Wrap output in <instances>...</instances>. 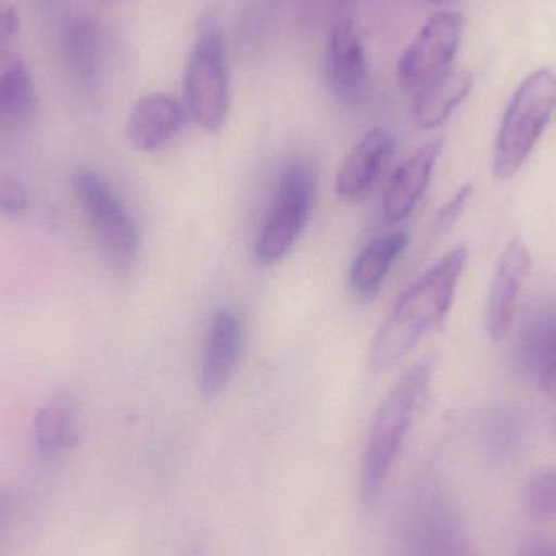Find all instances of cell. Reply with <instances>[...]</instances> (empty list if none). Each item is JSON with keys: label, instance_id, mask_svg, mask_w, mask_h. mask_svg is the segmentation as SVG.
I'll use <instances>...</instances> for the list:
<instances>
[{"label": "cell", "instance_id": "obj_13", "mask_svg": "<svg viewBox=\"0 0 556 556\" xmlns=\"http://www.w3.org/2000/svg\"><path fill=\"white\" fill-rule=\"evenodd\" d=\"M518 362L535 384L556 395V303L539 307L522 326Z\"/></svg>", "mask_w": 556, "mask_h": 556}, {"label": "cell", "instance_id": "obj_10", "mask_svg": "<svg viewBox=\"0 0 556 556\" xmlns=\"http://www.w3.org/2000/svg\"><path fill=\"white\" fill-rule=\"evenodd\" d=\"M241 339L243 330L237 311L222 307L212 319L202 356L199 372L202 397L214 401L227 391L240 356Z\"/></svg>", "mask_w": 556, "mask_h": 556}, {"label": "cell", "instance_id": "obj_20", "mask_svg": "<svg viewBox=\"0 0 556 556\" xmlns=\"http://www.w3.org/2000/svg\"><path fill=\"white\" fill-rule=\"evenodd\" d=\"M526 508L538 519L556 518V470H544L529 480Z\"/></svg>", "mask_w": 556, "mask_h": 556}, {"label": "cell", "instance_id": "obj_2", "mask_svg": "<svg viewBox=\"0 0 556 556\" xmlns=\"http://www.w3.org/2000/svg\"><path fill=\"white\" fill-rule=\"evenodd\" d=\"M433 372L434 359H421L399 379L379 407L363 454L359 492L366 505L375 503L384 490L405 438L427 399Z\"/></svg>", "mask_w": 556, "mask_h": 556}, {"label": "cell", "instance_id": "obj_14", "mask_svg": "<svg viewBox=\"0 0 556 556\" xmlns=\"http://www.w3.org/2000/svg\"><path fill=\"white\" fill-rule=\"evenodd\" d=\"M186 110L175 98L147 94L134 104L127 119V139L134 149L152 153L163 149L185 126Z\"/></svg>", "mask_w": 556, "mask_h": 556}, {"label": "cell", "instance_id": "obj_5", "mask_svg": "<svg viewBox=\"0 0 556 556\" xmlns=\"http://www.w3.org/2000/svg\"><path fill=\"white\" fill-rule=\"evenodd\" d=\"M313 199V169L303 160L293 159L285 163L278 175L273 204L254 243L257 263L270 266L287 256L303 233Z\"/></svg>", "mask_w": 556, "mask_h": 556}, {"label": "cell", "instance_id": "obj_7", "mask_svg": "<svg viewBox=\"0 0 556 556\" xmlns=\"http://www.w3.org/2000/svg\"><path fill=\"white\" fill-rule=\"evenodd\" d=\"M72 186L101 251L114 266H130L139 254L140 237L126 205L103 176L85 166L75 169Z\"/></svg>", "mask_w": 556, "mask_h": 556}, {"label": "cell", "instance_id": "obj_18", "mask_svg": "<svg viewBox=\"0 0 556 556\" xmlns=\"http://www.w3.org/2000/svg\"><path fill=\"white\" fill-rule=\"evenodd\" d=\"M473 75L467 71H446L414 97L415 124L421 129L441 126L453 111L469 97Z\"/></svg>", "mask_w": 556, "mask_h": 556}, {"label": "cell", "instance_id": "obj_3", "mask_svg": "<svg viewBox=\"0 0 556 556\" xmlns=\"http://www.w3.org/2000/svg\"><path fill=\"white\" fill-rule=\"evenodd\" d=\"M555 111L556 74L539 68L522 80L506 108L493 156L496 178H513L522 168Z\"/></svg>", "mask_w": 556, "mask_h": 556}, {"label": "cell", "instance_id": "obj_19", "mask_svg": "<svg viewBox=\"0 0 556 556\" xmlns=\"http://www.w3.org/2000/svg\"><path fill=\"white\" fill-rule=\"evenodd\" d=\"M36 101L35 81L25 59L0 46V121H25Z\"/></svg>", "mask_w": 556, "mask_h": 556}, {"label": "cell", "instance_id": "obj_1", "mask_svg": "<svg viewBox=\"0 0 556 556\" xmlns=\"http://www.w3.org/2000/svg\"><path fill=\"white\" fill-rule=\"evenodd\" d=\"M467 256L466 247L454 248L399 298L372 342L371 368L376 372L389 371L424 337L443 326L466 269Z\"/></svg>", "mask_w": 556, "mask_h": 556}, {"label": "cell", "instance_id": "obj_9", "mask_svg": "<svg viewBox=\"0 0 556 556\" xmlns=\"http://www.w3.org/2000/svg\"><path fill=\"white\" fill-rule=\"evenodd\" d=\"M327 81L337 100L356 106L366 97L368 65L353 20L340 15L333 22L327 46Z\"/></svg>", "mask_w": 556, "mask_h": 556}, {"label": "cell", "instance_id": "obj_25", "mask_svg": "<svg viewBox=\"0 0 556 556\" xmlns=\"http://www.w3.org/2000/svg\"><path fill=\"white\" fill-rule=\"evenodd\" d=\"M16 496L12 489L2 486L0 489V539L5 534L12 522L13 515H15Z\"/></svg>", "mask_w": 556, "mask_h": 556}, {"label": "cell", "instance_id": "obj_15", "mask_svg": "<svg viewBox=\"0 0 556 556\" xmlns=\"http://www.w3.org/2000/svg\"><path fill=\"white\" fill-rule=\"evenodd\" d=\"M394 152V140L384 129L369 130L350 150L337 172L336 192L342 199L365 194Z\"/></svg>", "mask_w": 556, "mask_h": 556}, {"label": "cell", "instance_id": "obj_4", "mask_svg": "<svg viewBox=\"0 0 556 556\" xmlns=\"http://www.w3.org/2000/svg\"><path fill=\"white\" fill-rule=\"evenodd\" d=\"M395 556H459L456 518L441 486L424 479L408 489L394 525Z\"/></svg>", "mask_w": 556, "mask_h": 556}, {"label": "cell", "instance_id": "obj_23", "mask_svg": "<svg viewBox=\"0 0 556 556\" xmlns=\"http://www.w3.org/2000/svg\"><path fill=\"white\" fill-rule=\"evenodd\" d=\"M472 186H464V188H460L459 191L454 194V198L438 212L437 220H434V230H437L438 233H444V231L450 230V228L456 224L457 218L460 217L464 208H466L467 202H469L470 195H472Z\"/></svg>", "mask_w": 556, "mask_h": 556}, {"label": "cell", "instance_id": "obj_26", "mask_svg": "<svg viewBox=\"0 0 556 556\" xmlns=\"http://www.w3.org/2000/svg\"><path fill=\"white\" fill-rule=\"evenodd\" d=\"M430 2H437V3H440V2H447V0H430Z\"/></svg>", "mask_w": 556, "mask_h": 556}, {"label": "cell", "instance_id": "obj_24", "mask_svg": "<svg viewBox=\"0 0 556 556\" xmlns=\"http://www.w3.org/2000/svg\"><path fill=\"white\" fill-rule=\"evenodd\" d=\"M20 16L15 7L0 2V46L12 39L18 33Z\"/></svg>", "mask_w": 556, "mask_h": 556}, {"label": "cell", "instance_id": "obj_17", "mask_svg": "<svg viewBox=\"0 0 556 556\" xmlns=\"http://www.w3.org/2000/svg\"><path fill=\"white\" fill-rule=\"evenodd\" d=\"M33 441L45 457L61 456L78 441V401L67 391L51 395L36 412Z\"/></svg>", "mask_w": 556, "mask_h": 556}, {"label": "cell", "instance_id": "obj_12", "mask_svg": "<svg viewBox=\"0 0 556 556\" xmlns=\"http://www.w3.org/2000/svg\"><path fill=\"white\" fill-rule=\"evenodd\" d=\"M441 150H443V143L440 140H433L399 166L382 199V217L386 224H402L414 212L430 185Z\"/></svg>", "mask_w": 556, "mask_h": 556}, {"label": "cell", "instance_id": "obj_22", "mask_svg": "<svg viewBox=\"0 0 556 556\" xmlns=\"http://www.w3.org/2000/svg\"><path fill=\"white\" fill-rule=\"evenodd\" d=\"M28 208V194L20 182L13 179L0 181V214L20 217Z\"/></svg>", "mask_w": 556, "mask_h": 556}, {"label": "cell", "instance_id": "obj_8", "mask_svg": "<svg viewBox=\"0 0 556 556\" xmlns=\"http://www.w3.org/2000/svg\"><path fill=\"white\" fill-rule=\"evenodd\" d=\"M466 20L459 12H440L427 20L417 38L405 49L397 65L404 91L417 94L428 84L450 71L463 41Z\"/></svg>", "mask_w": 556, "mask_h": 556}, {"label": "cell", "instance_id": "obj_6", "mask_svg": "<svg viewBox=\"0 0 556 556\" xmlns=\"http://www.w3.org/2000/svg\"><path fill=\"white\" fill-rule=\"evenodd\" d=\"M230 104L224 35L215 25L202 28L185 74V110L199 126L217 132L227 119Z\"/></svg>", "mask_w": 556, "mask_h": 556}, {"label": "cell", "instance_id": "obj_11", "mask_svg": "<svg viewBox=\"0 0 556 556\" xmlns=\"http://www.w3.org/2000/svg\"><path fill=\"white\" fill-rule=\"evenodd\" d=\"M529 269L531 254L528 248L521 240L511 241L500 261L486 307V329L496 342L511 329Z\"/></svg>", "mask_w": 556, "mask_h": 556}, {"label": "cell", "instance_id": "obj_16", "mask_svg": "<svg viewBox=\"0 0 556 556\" xmlns=\"http://www.w3.org/2000/svg\"><path fill=\"white\" fill-rule=\"evenodd\" d=\"M407 230L388 231L369 240L356 254L350 267V285L358 296L371 300L381 291L395 261L408 247Z\"/></svg>", "mask_w": 556, "mask_h": 556}, {"label": "cell", "instance_id": "obj_21", "mask_svg": "<svg viewBox=\"0 0 556 556\" xmlns=\"http://www.w3.org/2000/svg\"><path fill=\"white\" fill-rule=\"evenodd\" d=\"M97 33L90 23H77L71 33L72 64L80 74H90L98 58Z\"/></svg>", "mask_w": 556, "mask_h": 556}]
</instances>
